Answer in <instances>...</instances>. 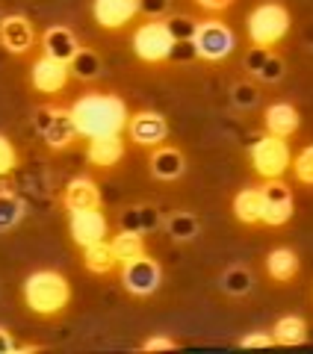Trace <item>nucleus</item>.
Segmentation results:
<instances>
[{
    "label": "nucleus",
    "instance_id": "nucleus-1",
    "mask_svg": "<svg viewBox=\"0 0 313 354\" xmlns=\"http://www.w3.org/2000/svg\"><path fill=\"white\" fill-rule=\"evenodd\" d=\"M71 118L80 136L95 139V136H116V133L127 130L130 113H127V104L118 95L89 92L74 101Z\"/></svg>",
    "mask_w": 313,
    "mask_h": 354
},
{
    "label": "nucleus",
    "instance_id": "nucleus-2",
    "mask_svg": "<svg viewBox=\"0 0 313 354\" xmlns=\"http://www.w3.org/2000/svg\"><path fill=\"white\" fill-rule=\"evenodd\" d=\"M24 301L36 316H57L71 301V283L53 269L33 272L24 281Z\"/></svg>",
    "mask_w": 313,
    "mask_h": 354
},
{
    "label": "nucleus",
    "instance_id": "nucleus-3",
    "mask_svg": "<svg viewBox=\"0 0 313 354\" xmlns=\"http://www.w3.org/2000/svg\"><path fill=\"white\" fill-rule=\"evenodd\" d=\"M245 30H249V39L254 48H272L278 44L287 30H289V12L287 6L275 3V0H266V3L254 6L249 18H245Z\"/></svg>",
    "mask_w": 313,
    "mask_h": 354
},
{
    "label": "nucleus",
    "instance_id": "nucleus-4",
    "mask_svg": "<svg viewBox=\"0 0 313 354\" xmlns=\"http://www.w3.org/2000/svg\"><path fill=\"white\" fill-rule=\"evenodd\" d=\"M172 50H175V39L169 27H166V18L145 21L133 32V53L142 62H166L172 59Z\"/></svg>",
    "mask_w": 313,
    "mask_h": 354
},
{
    "label": "nucleus",
    "instance_id": "nucleus-5",
    "mask_svg": "<svg viewBox=\"0 0 313 354\" xmlns=\"http://www.w3.org/2000/svg\"><path fill=\"white\" fill-rule=\"evenodd\" d=\"M249 157H251L254 171L263 174L266 180H272V177H281L289 169V165H293V153H289L287 139L272 136V133H266V136L254 139Z\"/></svg>",
    "mask_w": 313,
    "mask_h": 354
},
{
    "label": "nucleus",
    "instance_id": "nucleus-6",
    "mask_svg": "<svg viewBox=\"0 0 313 354\" xmlns=\"http://www.w3.org/2000/svg\"><path fill=\"white\" fill-rule=\"evenodd\" d=\"M193 48H195V57L219 62V59H225L233 53L237 39H233V30L225 24V21H216V18L213 21H198Z\"/></svg>",
    "mask_w": 313,
    "mask_h": 354
},
{
    "label": "nucleus",
    "instance_id": "nucleus-7",
    "mask_svg": "<svg viewBox=\"0 0 313 354\" xmlns=\"http://www.w3.org/2000/svg\"><path fill=\"white\" fill-rule=\"evenodd\" d=\"M160 281H163V269H160V263L148 257V254H142V257L121 266V283H125L127 292L139 295V298L160 290Z\"/></svg>",
    "mask_w": 313,
    "mask_h": 354
},
{
    "label": "nucleus",
    "instance_id": "nucleus-8",
    "mask_svg": "<svg viewBox=\"0 0 313 354\" xmlns=\"http://www.w3.org/2000/svg\"><path fill=\"white\" fill-rule=\"evenodd\" d=\"M263 192V225L269 227H281L293 218V189L281 180V177H272L266 186H260Z\"/></svg>",
    "mask_w": 313,
    "mask_h": 354
},
{
    "label": "nucleus",
    "instance_id": "nucleus-9",
    "mask_svg": "<svg viewBox=\"0 0 313 354\" xmlns=\"http://www.w3.org/2000/svg\"><path fill=\"white\" fill-rule=\"evenodd\" d=\"M71 80V65L69 62H62V59H53L44 53L42 59L33 62V74H30V83L36 92L42 95H57L62 92L65 86H69Z\"/></svg>",
    "mask_w": 313,
    "mask_h": 354
},
{
    "label": "nucleus",
    "instance_id": "nucleus-10",
    "mask_svg": "<svg viewBox=\"0 0 313 354\" xmlns=\"http://www.w3.org/2000/svg\"><path fill=\"white\" fill-rule=\"evenodd\" d=\"M127 133L130 139L136 142L142 148H156L163 145L166 136H169V124H166V118L160 113H151V109H145V113H136L127 118Z\"/></svg>",
    "mask_w": 313,
    "mask_h": 354
},
{
    "label": "nucleus",
    "instance_id": "nucleus-11",
    "mask_svg": "<svg viewBox=\"0 0 313 354\" xmlns=\"http://www.w3.org/2000/svg\"><path fill=\"white\" fill-rule=\"evenodd\" d=\"M69 230H71V239L80 248L95 245V242L107 239V218L100 213V207L77 209V213H71V218H69Z\"/></svg>",
    "mask_w": 313,
    "mask_h": 354
},
{
    "label": "nucleus",
    "instance_id": "nucleus-12",
    "mask_svg": "<svg viewBox=\"0 0 313 354\" xmlns=\"http://www.w3.org/2000/svg\"><path fill=\"white\" fill-rule=\"evenodd\" d=\"M92 15L104 30H121L139 15V0H95Z\"/></svg>",
    "mask_w": 313,
    "mask_h": 354
},
{
    "label": "nucleus",
    "instance_id": "nucleus-13",
    "mask_svg": "<svg viewBox=\"0 0 313 354\" xmlns=\"http://www.w3.org/2000/svg\"><path fill=\"white\" fill-rule=\"evenodd\" d=\"M33 24L24 18V15H6L0 18V44L12 53H27L33 48Z\"/></svg>",
    "mask_w": 313,
    "mask_h": 354
},
{
    "label": "nucleus",
    "instance_id": "nucleus-14",
    "mask_svg": "<svg viewBox=\"0 0 313 354\" xmlns=\"http://www.w3.org/2000/svg\"><path fill=\"white\" fill-rule=\"evenodd\" d=\"M125 157V142H121V133L116 136H95L89 139V148H86V160L98 165V169H113L116 162H121Z\"/></svg>",
    "mask_w": 313,
    "mask_h": 354
},
{
    "label": "nucleus",
    "instance_id": "nucleus-15",
    "mask_svg": "<svg viewBox=\"0 0 313 354\" xmlns=\"http://www.w3.org/2000/svg\"><path fill=\"white\" fill-rule=\"evenodd\" d=\"M74 136H80L74 127V118H71V109H57L53 106V115H51V124L42 130V139L48 142V145L53 151H60V148H69Z\"/></svg>",
    "mask_w": 313,
    "mask_h": 354
},
{
    "label": "nucleus",
    "instance_id": "nucleus-16",
    "mask_svg": "<svg viewBox=\"0 0 313 354\" xmlns=\"http://www.w3.org/2000/svg\"><path fill=\"white\" fill-rule=\"evenodd\" d=\"M263 121H266V133H272V136H281V139H289L298 130V124H301L298 109L293 104H284V101L266 106Z\"/></svg>",
    "mask_w": 313,
    "mask_h": 354
},
{
    "label": "nucleus",
    "instance_id": "nucleus-17",
    "mask_svg": "<svg viewBox=\"0 0 313 354\" xmlns=\"http://www.w3.org/2000/svg\"><path fill=\"white\" fill-rule=\"evenodd\" d=\"M65 207H69V213L100 207V189L92 177H74V180H69V186H65Z\"/></svg>",
    "mask_w": 313,
    "mask_h": 354
},
{
    "label": "nucleus",
    "instance_id": "nucleus-18",
    "mask_svg": "<svg viewBox=\"0 0 313 354\" xmlns=\"http://www.w3.org/2000/svg\"><path fill=\"white\" fill-rule=\"evenodd\" d=\"M186 169V160H184V153L172 148V145H156L154 153H151V174L154 177H160V180H177V177L184 174Z\"/></svg>",
    "mask_w": 313,
    "mask_h": 354
},
{
    "label": "nucleus",
    "instance_id": "nucleus-19",
    "mask_svg": "<svg viewBox=\"0 0 313 354\" xmlns=\"http://www.w3.org/2000/svg\"><path fill=\"white\" fill-rule=\"evenodd\" d=\"M42 48L48 57L53 59H62V62H71L77 57V50H80V44H77V36L69 30V27H51L48 32L42 36Z\"/></svg>",
    "mask_w": 313,
    "mask_h": 354
},
{
    "label": "nucleus",
    "instance_id": "nucleus-20",
    "mask_svg": "<svg viewBox=\"0 0 313 354\" xmlns=\"http://www.w3.org/2000/svg\"><path fill=\"white\" fill-rule=\"evenodd\" d=\"M233 216L242 225H257L263 218V192L249 186V189H240L233 198Z\"/></svg>",
    "mask_w": 313,
    "mask_h": 354
},
{
    "label": "nucleus",
    "instance_id": "nucleus-21",
    "mask_svg": "<svg viewBox=\"0 0 313 354\" xmlns=\"http://www.w3.org/2000/svg\"><path fill=\"white\" fill-rule=\"evenodd\" d=\"M266 272H269L272 281H293L296 272H298V257L293 248H275L269 251V257H266Z\"/></svg>",
    "mask_w": 313,
    "mask_h": 354
},
{
    "label": "nucleus",
    "instance_id": "nucleus-22",
    "mask_svg": "<svg viewBox=\"0 0 313 354\" xmlns=\"http://www.w3.org/2000/svg\"><path fill=\"white\" fill-rule=\"evenodd\" d=\"M113 254H116V260L125 266L130 260H136L145 254V234H136V230H127V227H121L118 234L113 236Z\"/></svg>",
    "mask_w": 313,
    "mask_h": 354
},
{
    "label": "nucleus",
    "instance_id": "nucleus-23",
    "mask_svg": "<svg viewBox=\"0 0 313 354\" xmlns=\"http://www.w3.org/2000/svg\"><path fill=\"white\" fill-rule=\"evenodd\" d=\"M272 337L278 346H301L307 339V322L301 316H281L272 328Z\"/></svg>",
    "mask_w": 313,
    "mask_h": 354
},
{
    "label": "nucleus",
    "instance_id": "nucleus-24",
    "mask_svg": "<svg viewBox=\"0 0 313 354\" xmlns=\"http://www.w3.org/2000/svg\"><path fill=\"white\" fill-rule=\"evenodd\" d=\"M83 266H86L89 272H95V274L113 272L116 266H118L116 254H113V245H109L107 239L95 242V245H86V248H83Z\"/></svg>",
    "mask_w": 313,
    "mask_h": 354
},
{
    "label": "nucleus",
    "instance_id": "nucleus-25",
    "mask_svg": "<svg viewBox=\"0 0 313 354\" xmlns=\"http://www.w3.org/2000/svg\"><path fill=\"white\" fill-rule=\"evenodd\" d=\"M21 218H24V201L15 192L0 189V234L12 230Z\"/></svg>",
    "mask_w": 313,
    "mask_h": 354
},
{
    "label": "nucleus",
    "instance_id": "nucleus-26",
    "mask_svg": "<svg viewBox=\"0 0 313 354\" xmlns=\"http://www.w3.org/2000/svg\"><path fill=\"white\" fill-rule=\"evenodd\" d=\"M251 272L249 269H242V266H231V269L222 274V290H225L228 295H245L251 290Z\"/></svg>",
    "mask_w": 313,
    "mask_h": 354
},
{
    "label": "nucleus",
    "instance_id": "nucleus-27",
    "mask_svg": "<svg viewBox=\"0 0 313 354\" xmlns=\"http://www.w3.org/2000/svg\"><path fill=\"white\" fill-rule=\"evenodd\" d=\"M69 65H71V74H77L80 80H92V77L100 74V57L95 50H89V48L77 50V57Z\"/></svg>",
    "mask_w": 313,
    "mask_h": 354
},
{
    "label": "nucleus",
    "instance_id": "nucleus-28",
    "mask_svg": "<svg viewBox=\"0 0 313 354\" xmlns=\"http://www.w3.org/2000/svg\"><path fill=\"white\" fill-rule=\"evenodd\" d=\"M121 221H125L127 230H136V234H148V230L156 227V221H160V218H156V213H154L151 207H130Z\"/></svg>",
    "mask_w": 313,
    "mask_h": 354
},
{
    "label": "nucleus",
    "instance_id": "nucleus-29",
    "mask_svg": "<svg viewBox=\"0 0 313 354\" xmlns=\"http://www.w3.org/2000/svg\"><path fill=\"white\" fill-rule=\"evenodd\" d=\"M166 230H169V236L175 239H193L198 234V218L193 213H172L166 218Z\"/></svg>",
    "mask_w": 313,
    "mask_h": 354
},
{
    "label": "nucleus",
    "instance_id": "nucleus-30",
    "mask_svg": "<svg viewBox=\"0 0 313 354\" xmlns=\"http://www.w3.org/2000/svg\"><path fill=\"white\" fill-rule=\"evenodd\" d=\"M166 27H169L175 44L177 41H193L195 39V30H198V21L186 18V15H175V18H166Z\"/></svg>",
    "mask_w": 313,
    "mask_h": 354
},
{
    "label": "nucleus",
    "instance_id": "nucleus-31",
    "mask_svg": "<svg viewBox=\"0 0 313 354\" xmlns=\"http://www.w3.org/2000/svg\"><path fill=\"white\" fill-rule=\"evenodd\" d=\"M293 174H296V180L298 183H307V186H313V145H307V148H301L298 151V157L293 160Z\"/></svg>",
    "mask_w": 313,
    "mask_h": 354
},
{
    "label": "nucleus",
    "instance_id": "nucleus-32",
    "mask_svg": "<svg viewBox=\"0 0 313 354\" xmlns=\"http://www.w3.org/2000/svg\"><path fill=\"white\" fill-rule=\"evenodd\" d=\"M18 165V151L12 148V142H9L3 133H0V177L12 174Z\"/></svg>",
    "mask_w": 313,
    "mask_h": 354
},
{
    "label": "nucleus",
    "instance_id": "nucleus-33",
    "mask_svg": "<svg viewBox=\"0 0 313 354\" xmlns=\"http://www.w3.org/2000/svg\"><path fill=\"white\" fill-rule=\"evenodd\" d=\"M257 77H260L263 83H275L284 77V59L275 57V53L269 50V57H266V62L260 65V71H257Z\"/></svg>",
    "mask_w": 313,
    "mask_h": 354
},
{
    "label": "nucleus",
    "instance_id": "nucleus-34",
    "mask_svg": "<svg viewBox=\"0 0 313 354\" xmlns=\"http://www.w3.org/2000/svg\"><path fill=\"white\" fill-rule=\"evenodd\" d=\"M233 104L237 106H254L257 104V88L251 83H237L233 86Z\"/></svg>",
    "mask_w": 313,
    "mask_h": 354
},
{
    "label": "nucleus",
    "instance_id": "nucleus-35",
    "mask_svg": "<svg viewBox=\"0 0 313 354\" xmlns=\"http://www.w3.org/2000/svg\"><path fill=\"white\" fill-rule=\"evenodd\" d=\"M139 12L148 15V21L163 18L166 12H169V0H139Z\"/></svg>",
    "mask_w": 313,
    "mask_h": 354
},
{
    "label": "nucleus",
    "instance_id": "nucleus-36",
    "mask_svg": "<svg viewBox=\"0 0 313 354\" xmlns=\"http://www.w3.org/2000/svg\"><path fill=\"white\" fill-rule=\"evenodd\" d=\"M240 346L242 348H269V346H275V337L263 334V330H254V334H245L240 339Z\"/></svg>",
    "mask_w": 313,
    "mask_h": 354
},
{
    "label": "nucleus",
    "instance_id": "nucleus-37",
    "mask_svg": "<svg viewBox=\"0 0 313 354\" xmlns=\"http://www.w3.org/2000/svg\"><path fill=\"white\" fill-rule=\"evenodd\" d=\"M169 348H177V339L172 337H151V339H145L142 342V351H169Z\"/></svg>",
    "mask_w": 313,
    "mask_h": 354
},
{
    "label": "nucleus",
    "instance_id": "nucleus-38",
    "mask_svg": "<svg viewBox=\"0 0 313 354\" xmlns=\"http://www.w3.org/2000/svg\"><path fill=\"white\" fill-rule=\"evenodd\" d=\"M266 57H269V48H251L249 57H245V68L257 74V71H260V65L266 62Z\"/></svg>",
    "mask_w": 313,
    "mask_h": 354
},
{
    "label": "nucleus",
    "instance_id": "nucleus-39",
    "mask_svg": "<svg viewBox=\"0 0 313 354\" xmlns=\"http://www.w3.org/2000/svg\"><path fill=\"white\" fill-rule=\"evenodd\" d=\"M198 6H204V9H210V12H222V9H228L233 0H195Z\"/></svg>",
    "mask_w": 313,
    "mask_h": 354
},
{
    "label": "nucleus",
    "instance_id": "nucleus-40",
    "mask_svg": "<svg viewBox=\"0 0 313 354\" xmlns=\"http://www.w3.org/2000/svg\"><path fill=\"white\" fill-rule=\"evenodd\" d=\"M6 351H15V342L9 337L6 328H0V354H6Z\"/></svg>",
    "mask_w": 313,
    "mask_h": 354
}]
</instances>
